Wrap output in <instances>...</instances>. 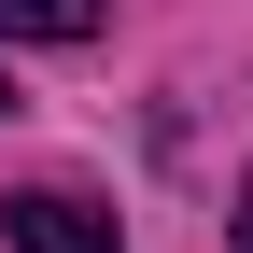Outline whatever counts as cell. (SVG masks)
<instances>
[{"label": "cell", "instance_id": "obj_1", "mask_svg": "<svg viewBox=\"0 0 253 253\" xmlns=\"http://www.w3.org/2000/svg\"><path fill=\"white\" fill-rule=\"evenodd\" d=\"M0 239H14V253H126L113 211L84 197V183H28V197H0Z\"/></svg>", "mask_w": 253, "mask_h": 253}, {"label": "cell", "instance_id": "obj_2", "mask_svg": "<svg viewBox=\"0 0 253 253\" xmlns=\"http://www.w3.org/2000/svg\"><path fill=\"white\" fill-rule=\"evenodd\" d=\"M113 0H0V42H84Z\"/></svg>", "mask_w": 253, "mask_h": 253}, {"label": "cell", "instance_id": "obj_3", "mask_svg": "<svg viewBox=\"0 0 253 253\" xmlns=\"http://www.w3.org/2000/svg\"><path fill=\"white\" fill-rule=\"evenodd\" d=\"M239 253H253V183H239Z\"/></svg>", "mask_w": 253, "mask_h": 253}, {"label": "cell", "instance_id": "obj_4", "mask_svg": "<svg viewBox=\"0 0 253 253\" xmlns=\"http://www.w3.org/2000/svg\"><path fill=\"white\" fill-rule=\"evenodd\" d=\"M0 113H14V84H0Z\"/></svg>", "mask_w": 253, "mask_h": 253}]
</instances>
